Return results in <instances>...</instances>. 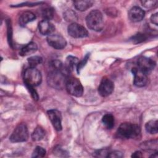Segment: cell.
Returning a JSON list of instances; mask_svg holds the SVG:
<instances>
[{
  "instance_id": "obj_17",
  "label": "cell",
  "mask_w": 158,
  "mask_h": 158,
  "mask_svg": "<svg viewBox=\"0 0 158 158\" xmlns=\"http://www.w3.org/2000/svg\"><path fill=\"white\" fill-rule=\"evenodd\" d=\"M93 4V1L90 0H82V1H75L73 2L75 8L80 11H85L90 8Z\"/></svg>"
},
{
  "instance_id": "obj_23",
  "label": "cell",
  "mask_w": 158,
  "mask_h": 158,
  "mask_svg": "<svg viewBox=\"0 0 158 158\" xmlns=\"http://www.w3.org/2000/svg\"><path fill=\"white\" fill-rule=\"evenodd\" d=\"M43 61V59L40 56H35L30 57L28 59V62L31 67H36L38 65L40 64Z\"/></svg>"
},
{
  "instance_id": "obj_7",
  "label": "cell",
  "mask_w": 158,
  "mask_h": 158,
  "mask_svg": "<svg viewBox=\"0 0 158 158\" xmlns=\"http://www.w3.org/2000/svg\"><path fill=\"white\" fill-rule=\"evenodd\" d=\"M68 33L70 36L75 38H85L88 36V32L86 28L83 26L75 22L69 25Z\"/></svg>"
},
{
  "instance_id": "obj_2",
  "label": "cell",
  "mask_w": 158,
  "mask_h": 158,
  "mask_svg": "<svg viewBox=\"0 0 158 158\" xmlns=\"http://www.w3.org/2000/svg\"><path fill=\"white\" fill-rule=\"evenodd\" d=\"M69 73L65 67L61 70H52L48 75L49 85L54 88H61L65 85Z\"/></svg>"
},
{
  "instance_id": "obj_26",
  "label": "cell",
  "mask_w": 158,
  "mask_h": 158,
  "mask_svg": "<svg viewBox=\"0 0 158 158\" xmlns=\"http://www.w3.org/2000/svg\"><path fill=\"white\" fill-rule=\"evenodd\" d=\"M141 3L143 6L145 7L146 8L151 9L156 7L157 5L158 1L156 0H148V1H141Z\"/></svg>"
},
{
  "instance_id": "obj_11",
  "label": "cell",
  "mask_w": 158,
  "mask_h": 158,
  "mask_svg": "<svg viewBox=\"0 0 158 158\" xmlns=\"http://www.w3.org/2000/svg\"><path fill=\"white\" fill-rule=\"evenodd\" d=\"M48 115L51 120L54 128L57 131L62 130V115L61 113L56 109H51L48 111Z\"/></svg>"
},
{
  "instance_id": "obj_29",
  "label": "cell",
  "mask_w": 158,
  "mask_h": 158,
  "mask_svg": "<svg viewBox=\"0 0 158 158\" xmlns=\"http://www.w3.org/2000/svg\"><path fill=\"white\" fill-rule=\"evenodd\" d=\"M123 156V154L118 151H110L107 157H112V158H120L122 157Z\"/></svg>"
},
{
  "instance_id": "obj_25",
  "label": "cell",
  "mask_w": 158,
  "mask_h": 158,
  "mask_svg": "<svg viewBox=\"0 0 158 158\" xmlns=\"http://www.w3.org/2000/svg\"><path fill=\"white\" fill-rule=\"evenodd\" d=\"M42 17L44 18V20H50L53 17V14H54V12H53V9L50 8V7H47V8H44L43 10H42Z\"/></svg>"
},
{
  "instance_id": "obj_24",
  "label": "cell",
  "mask_w": 158,
  "mask_h": 158,
  "mask_svg": "<svg viewBox=\"0 0 158 158\" xmlns=\"http://www.w3.org/2000/svg\"><path fill=\"white\" fill-rule=\"evenodd\" d=\"M46 150L41 147V146H36V148L34 149L32 156V157H43L46 155Z\"/></svg>"
},
{
  "instance_id": "obj_9",
  "label": "cell",
  "mask_w": 158,
  "mask_h": 158,
  "mask_svg": "<svg viewBox=\"0 0 158 158\" xmlns=\"http://www.w3.org/2000/svg\"><path fill=\"white\" fill-rule=\"evenodd\" d=\"M114 84L112 80L108 78L104 77L102 79L98 87V93L102 97H106L110 95L114 91Z\"/></svg>"
},
{
  "instance_id": "obj_18",
  "label": "cell",
  "mask_w": 158,
  "mask_h": 158,
  "mask_svg": "<svg viewBox=\"0 0 158 158\" xmlns=\"http://www.w3.org/2000/svg\"><path fill=\"white\" fill-rule=\"evenodd\" d=\"M78 62H79L78 59L77 57L72 56H69L66 58V60L64 64V67L70 73L74 69L75 67L77 66Z\"/></svg>"
},
{
  "instance_id": "obj_1",
  "label": "cell",
  "mask_w": 158,
  "mask_h": 158,
  "mask_svg": "<svg viewBox=\"0 0 158 158\" xmlns=\"http://www.w3.org/2000/svg\"><path fill=\"white\" fill-rule=\"evenodd\" d=\"M117 135L118 137L122 138L135 139L139 137L141 129L136 124L125 122L119 126L117 131Z\"/></svg>"
},
{
  "instance_id": "obj_28",
  "label": "cell",
  "mask_w": 158,
  "mask_h": 158,
  "mask_svg": "<svg viewBox=\"0 0 158 158\" xmlns=\"http://www.w3.org/2000/svg\"><path fill=\"white\" fill-rule=\"evenodd\" d=\"M88 54H87L84 59H83L82 60H81L80 62H78L77 66V72L78 73H80V70L85 66V65L86 64V63L87 62V60H88Z\"/></svg>"
},
{
  "instance_id": "obj_15",
  "label": "cell",
  "mask_w": 158,
  "mask_h": 158,
  "mask_svg": "<svg viewBox=\"0 0 158 158\" xmlns=\"http://www.w3.org/2000/svg\"><path fill=\"white\" fill-rule=\"evenodd\" d=\"M37 49L38 47L36 44L34 42H30L21 49L19 54L22 56H28L35 53L37 51Z\"/></svg>"
},
{
  "instance_id": "obj_27",
  "label": "cell",
  "mask_w": 158,
  "mask_h": 158,
  "mask_svg": "<svg viewBox=\"0 0 158 158\" xmlns=\"http://www.w3.org/2000/svg\"><path fill=\"white\" fill-rule=\"evenodd\" d=\"M110 152V151L108 150L107 149H100L97 151L96 152H94V154H93V156L94 157H107L109 154Z\"/></svg>"
},
{
  "instance_id": "obj_31",
  "label": "cell",
  "mask_w": 158,
  "mask_h": 158,
  "mask_svg": "<svg viewBox=\"0 0 158 158\" xmlns=\"http://www.w3.org/2000/svg\"><path fill=\"white\" fill-rule=\"evenodd\" d=\"M26 86L28 88V89L29 90V91L30 92L31 95L33 97V98L35 100H38V95L37 93L36 92V91L33 89V87L30 86H28V85H26Z\"/></svg>"
},
{
  "instance_id": "obj_32",
  "label": "cell",
  "mask_w": 158,
  "mask_h": 158,
  "mask_svg": "<svg viewBox=\"0 0 158 158\" xmlns=\"http://www.w3.org/2000/svg\"><path fill=\"white\" fill-rule=\"evenodd\" d=\"M150 20L152 23L155 24L156 25H157V24H158V14L156 13V14H152L150 18Z\"/></svg>"
},
{
  "instance_id": "obj_13",
  "label": "cell",
  "mask_w": 158,
  "mask_h": 158,
  "mask_svg": "<svg viewBox=\"0 0 158 158\" xmlns=\"http://www.w3.org/2000/svg\"><path fill=\"white\" fill-rule=\"evenodd\" d=\"M144 11L138 6H134L130 9L128 12V17L130 20L134 22H138L144 17Z\"/></svg>"
},
{
  "instance_id": "obj_5",
  "label": "cell",
  "mask_w": 158,
  "mask_h": 158,
  "mask_svg": "<svg viewBox=\"0 0 158 158\" xmlns=\"http://www.w3.org/2000/svg\"><path fill=\"white\" fill-rule=\"evenodd\" d=\"M65 86L67 92L72 96L80 97L83 93V88L81 82L75 77H68Z\"/></svg>"
},
{
  "instance_id": "obj_21",
  "label": "cell",
  "mask_w": 158,
  "mask_h": 158,
  "mask_svg": "<svg viewBox=\"0 0 158 158\" xmlns=\"http://www.w3.org/2000/svg\"><path fill=\"white\" fill-rule=\"evenodd\" d=\"M102 122L104 125L107 129H111L114 126L115 120L114 116L112 114H107L103 116L102 118Z\"/></svg>"
},
{
  "instance_id": "obj_10",
  "label": "cell",
  "mask_w": 158,
  "mask_h": 158,
  "mask_svg": "<svg viewBox=\"0 0 158 158\" xmlns=\"http://www.w3.org/2000/svg\"><path fill=\"white\" fill-rule=\"evenodd\" d=\"M137 65V68L147 75L154 69L156 62L150 58L143 56L138 59Z\"/></svg>"
},
{
  "instance_id": "obj_8",
  "label": "cell",
  "mask_w": 158,
  "mask_h": 158,
  "mask_svg": "<svg viewBox=\"0 0 158 158\" xmlns=\"http://www.w3.org/2000/svg\"><path fill=\"white\" fill-rule=\"evenodd\" d=\"M46 40L49 45L56 49H64L67 44L65 39L58 34L49 35L48 36Z\"/></svg>"
},
{
  "instance_id": "obj_4",
  "label": "cell",
  "mask_w": 158,
  "mask_h": 158,
  "mask_svg": "<svg viewBox=\"0 0 158 158\" xmlns=\"http://www.w3.org/2000/svg\"><path fill=\"white\" fill-rule=\"evenodd\" d=\"M23 80L25 85L34 87L41 83L42 77L40 72L36 67H30L24 72Z\"/></svg>"
},
{
  "instance_id": "obj_22",
  "label": "cell",
  "mask_w": 158,
  "mask_h": 158,
  "mask_svg": "<svg viewBox=\"0 0 158 158\" xmlns=\"http://www.w3.org/2000/svg\"><path fill=\"white\" fill-rule=\"evenodd\" d=\"M141 148L144 150H153L154 148H157V141L152 140L146 142H144L141 144Z\"/></svg>"
},
{
  "instance_id": "obj_14",
  "label": "cell",
  "mask_w": 158,
  "mask_h": 158,
  "mask_svg": "<svg viewBox=\"0 0 158 158\" xmlns=\"http://www.w3.org/2000/svg\"><path fill=\"white\" fill-rule=\"evenodd\" d=\"M40 32L43 35H49L54 31V25L48 20H43L38 24Z\"/></svg>"
},
{
  "instance_id": "obj_19",
  "label": "cell",
  "mask_w": 158,
  "mask_h": 158,
  "mask_svg": "<svg viewBox=\"0 0 158 158\" xmlns=\"http://www.w3.org/2000/svg\"><path fill=\"white\" fill-rule=\"evenodd\" d=\"M157 123V120H152L148 122L145 125L146 131L150 134H156L158 131Z\"/></svg>"
},
{
  "instance_id": "obj_20",
  "label": "cell",
  "mask_w": 158,
  "mask_h": 158,
  "mask_svg": "<svg viewBox=\"0 0 158 158\" xmlns=\"http://www.w3.org/2000/svg\"><path fill=\"white\" fill-rule=\"evenodd\" d=\"M45 136L44 130L40 126H38L31 135V138L35 141L41 140Z\"/></svg>"
},
{
  "instance_id": "obj_6",
  "label": "cell",
  "mask_w": 158,
  "mask_h": 158,
  "mask_svg": "<svg viewBox=\"0 0 158 158\" xmlns=\"http://www.w3.org/2000/svg\"><path fill=\"white\" fill-rule=\"evenodd\" d=\"M28 131L25 123L19 124L10 136V140L13 143H20L26 141L28 138Z\"/></svg>"
},
{
  "instance_id": "obj_30",
  "label": "cell",
  "mask_w": 158,
  "mask_h": 158,
  "mask_svg": "<svg viewBox=\"0 0 158 158\" xmlns=\"http://www.w3.org/2000/svg\"><path fill=\"white\" fill-rule=\"evenodd\" d=\"M145 39H146V37H145L144 35L138 34L133 37L132 40H133V41H135V43H139L141 41H144Z\"/></svg>"
},
{
  "instance_id": "obj_12",
  "label": "cell",
  "mask_w": 158,
  "mask_h": 158,
  "mask_svg": "<svg viewBox=\"0 0 158 158\" xmlns=\"http://www.w3.org/2000/svg\"><path fill=\"white\" fill-rule=\"evenodd\" d=\"M132 72L134 75V85L138 87L144 86L148 82L147 75L137 67L133 68Z\"/></svg>"
},
{
  "instance_id": "obj_33",
  "label": "cell",
  "mask_w": 158,
  "mask_h": 158,
  "mask_svg": "<svg viewBox=\"0 0 158 158\" xmlns=\"http://www.w3.org/2000/svg\"><path fill=\"white\" fill-rule=\"evenodd\" d=\"M143 156H142V153L140 152V151H136V152H135L134 153H133V154H132V156H131V157H136V158H138V157H141Z\"/></svg>"
},
{
  "instance_id": "obj_16",
  "label": "cell",
  "mask_w": 158,
  "mask_h": 158,
  "mask_svg": "<svg viewBox=\"0 0 158 158\" xmlns=\"http://www.w3.org/2000/svg\"><path fill=\"white\" fill-rule=\"evenodd\" d=\"M36 19L35 15L30 11H26L21 14L19 18V24L21 26H25L27 23L34 20Z\"/></svg>"
},
{
  "instance_id": "obj_3",
  "label": "cell",
  "mask_w": 158,
  "mask_h": 158,
  "mask_svg": "<svg viewBox=\"0 0 158 158\" xmlns=\"http://www.w3.org/2000/svg\"><path fill=\"white\" fill-rule=\"evenodd\" d=\"M88 27L94 31H101L104 27V20L102 13L98 10L91 11L86 18Z\"/></svg>"
}]
</instances>
